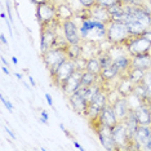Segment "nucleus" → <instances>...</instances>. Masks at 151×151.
I'll return each mask as SVG.
<instances>
[{
  "label": "nucleus",
  "mask_w": 151,
  "mask_h": 151,
  "mask_svg": "<svg viewBox=\"0 0 151 151\" xmlns=\"http://www.w3.org/2000/svg\"><path fill=\"white\" fill-rule=\"evenodd\" d=\"M79 30H80L83 42L97 43L106 40V31H107L106 23L97 21L92 17H87V18L81 19V25L79 27Z\"/></svg>",
  "instance_id": "nucleus-1"
},
{
  "label": "nucleus",
  "mask_w": 151,
  "mask_h": 151,
  "mask_svg": "<svg viewBox=\"0 0 151 151\" xmlns=\"http://www.w3.org/2000/svg\"><path fill=\"white\" fill-rule=\"evenodd\" d=\"M62 26L60 19L40 26V53H45L52 48H58V27Z\"/></svg>",
  "instance_id": "nucleus-2"
},
{
  "label": "nucleus",
  "mask_w": 151,
  "mask_h": 151,
  "mask_svg": "<svg viewBox=\"0 0 151 151\" xmlns=\"http://www.w3.org/2000/svg\"><path fill=\"white\" fill-rule=\"evenodd\" d=\"M106 26H107L106 40H107L112 47H124L125 42L132 36L128 30V26H127L125 23L110 21Z\"/></svg>",
  "instance_id": "nucleus-3"
},
{
  "label": "nucleus",
  "mask_w": 151,
  "mask_h": 151,
  "mask_svg": "<svg viewBox=\"0 0 151 151\" xmlns=\"http://www.w3.org/2000/svg\"><path fill=\"white\" fill-rule=\"evenodd\" d=\"M42 60L44 66L49 73V76L53 78L54 74L57 73L58 67L62 65L63 61L67 60V56L62 48H52L48 52L42 54Z\"/></svg>",
  "instance_id": "nucleus-4"
},
{
  "label": "nucleus",
  "mask_w": 151,
  "mask_h": 151,
  "mask_svg": "<svg viewBox=\"0 0 151 151\" xmlns=\"http://www.w3.org/2000/svg\"><path fill=\"white\" fill-rule=\"evenodd\" d=\"M89 124H91V127L93 128L96 134L98 136L101 145L104 146L106 150H109V151H119L118 146H116V143H115L114 137H112V129L111 128H109V127L101 124V123L98 122V119L93 120V122H89Z\"/></svg>",
  "instance_id": "nucleus-5"
},
{
  "label": "nucleus",
  "mask_w": 151,
  "mask_h": 151,
  "mask_svg": "<svg viewBox=\"0 0 151 151\" xmlns=\"http://www.w3.org/2000/svg\"><path fill=\"white\" fill-rule=\"evenodd\" d=\"M36 18L39 22V26L57 21V5L54 4L53 0L36 5Z\"/></svg>",
  "instance_id": "nucleus-6"
},
{
  "label": "nucleus",
  "mask_w": 151,
  "mask_h": 151,
  "mask_svg": "<svg viewBox=\"0 0 151 151\" xmlns=\"http://www.w3.org/2000/svg\"><path fill=\"white\" fill-rule=\"evenodd\" d=\"M150 47H151V42L147 40L143 35L130 36L124 44V48L127 49V52H128V54L132 57L149 53Z\"/></svg>",
  "instance_id": "nucleus-7"
},
{
  "label": "nucleus",
  "mask_w": 151,
  "mask_h": 151,
  "mask_svg": "<svg viewBox=\"0 0 151 151\" xmlns=\"http://www.w3.org/2000/svg\"><path fill=\"white\" fill-rule=\"evenodd\" d=\"M76 68L78 67H76V63H75V61L68 60V58H67L66 61H63L62 65L58 67L57 73L54 74V76L50 78V80H52L53 85L61 89V87L63 85V83L75 73V70H76Z\"/></svg>",
  "instance_id": "nucleus-8"
},
{
  "label": "nucleus",
  "mask_w": 151,
  "mask_h": 151,
  "mask_svg": "<svg viewBox=\"0 0 151 151\" xmlns=\"http://www.w3.org/2000/svg\"><path fill=\"white\" fill-rule=\"evenodd\" d=\"M110 104V98H109V92L104 89V91L99 93L97 97H96L92 102H89V106H88V111H87V118L89 122H93L99 116V112L101 110Z\"/></svg>",
  "instance_id": "nucleus-9"
},
{
  "label": "nucleus",
  "mask_w": 151,
  "mask_h": 151,
  "mask_svg": "<svg viewBox=\"0 0 151 151\" xmlns=\"http://www.w3.org/2000/svg\"><path fill=\"white\" fill-rule=\"evenodd\" d=\"M62 30H63V35L65 40L68 44H80L83 42L80 35V30L76 26L74 19H66L62 22Z\"/></svg>",
  "instance_id": "nucleus-10"
},
{
  "label": "nucleus",
  "mask_w": 151,
  "mask_h": 151,
  "mask_svg": "<svg viewBox=\"0 0 151 151\" xmlns=\"http://www.w3.org/2000/svg\"><path fill=\"white\" fill-rule=\"evenodd\" d=\"M112 137L115 139V143L118 146L119 151L122 150H128L129 142L132 141V138L129 137L128 132H127V128L123 122H119L114 128H112Z\"/></svg>",
  "instance_id": "nucleus-11"
},
{
  "label": "nucleus",
  "mask_w": 151,
  "mask_h": 151,
  "mask_svg": "<svg viewBox=\"0 0 151 151\" xmlns=\"http://www.w3.org/2000/svg\"><path fill=\"white\" fill-rule=\"evenodd\" d=\"M83 71L84 70H79V68H76V70H75V73L71 75V76L63 83L62 87H61V91L63 92V94L66 96L67 98L70 97L71 94H74L75 92H76L78 89L80 88V85H81V75H83Z\"/></svg>",
  "instance_id": "nucleus-12"
},
{
  "label": "nucleus",
  "mask_w": 151,
  "mask_h": 151,
  "mask_svg": "<svg viewBox=\"0 0 151 151\" xmlns=\"http://www.w3.org/2000/svg\"><path fill=\"white\" fill-rule=\"evenodd\" d=\"M68 102H70L71 107L76 114L81 115V116H87V111H88V101L84 98L83 94H80L79 92H75L74 94H71L68 97Z\"/></svg>",
  "instance_id": "nucleus-13"
},
{
  "label": "nucleus",
  "mask_w": 151,
  "mask_h": 151,
  "mask_svg": "<svg viewBox=\"0 0 151 151\" xmlns=\"http://www.w3.org/2000/svg\"><path fill=\"white\" fill-rule=\"evenodd\" d=\"M97 119H98V122L101 123V124L109 127V128H111V129L119 123V119H118V116H116L111 104H109L107 106H105V107L101 110L99 116Z\"/></svg>",
  "instance_id": "nucleus-14"
},
{
  "label": "nucleus",
  "mask_w": 151,
  "mask_h": 151,
  "mask_svg": "<svg viewBox=\"0 0 151 151\" xmlns=\"http://www.w3.org/2000/svg\"><path fill=\"white\" fill-rule=\"evenodd\" d=\"M111 106H112V109H114L116 116H118L119 122H122L123 119H125L127 115L132 111L128 98H127V97H122V96H119L115 101H112Z\"/></svg>",
  "instance_id": "nucleus-15"
},
{
  "label": "nucleus",
  "mask_w": 151,
  "mask_h": 151,
  "mask_svg": "<svg viewBox=\"0 0 151 151\" xmlns=\"http://www.w3.org/2000/svg\"><path fill=\"white\" fill-rule=\"evenodd\" d=\"M87 11H88L89 17H92V18L97 19V21L104 22V23H106V25H107L110 21H112L111 14L109 13V9L106 8V6H102V5L96 4V5L92 6V8L87 9Z\"/></svg>",
  "instance_id": "nucleus-16"
},
{
  "label": "nucleus",
  "mask_w": 151,
  "mask_h": 151,
  "mask_svg": "<svg viewBox=\"0 0 151 151\" xmlns=\"http://www.w3.org/2000/svg\"><path fill=\"white\" fill-rule=\"evenodd\" d=\"M133 138L141 150H145L146 145L151 141V125H139Z\"/></svg>",
  "instance_id": "nucleus-17"
},
{
  "label": "nucleus",
  "mask_w": 151,
  "mask_h": 151,
  "mask_svg": "<svg viewBox=\"0 0 151 151\" xmlns=\"http://www.w3.org/2000/svg\"><path fill=\"white\" fill-rule=\"evenodd\" d=\"M119 79L120 80L118 81V84H116V92H118V94L122 96V97H129V96L133 93L134 83H133L125 74L120 75Z\"/></svg>",
  "instance_id": "nucleus-18"
},
{
  "label": "nucleus",
  "mask_w": 151,
  "mask_h": 151,
  "mask_svg": "<svg viewBox=\"0 0 151 151\" xmlns=\"http://www.w3.org/2000/svg\"><path fill=\"white\" fill-rule=\"evenodd\" d=\"M139 125H151V111L147 104H141L138 107L133 110Z\"/></svg>",
  "instance_id": "nucleus-19"
},
{
  "label": "nucleus",
  "mask_w": 151,
  "mask_h": 151,
  "mask_svg": "<svg viewBox=\"0 0 151 151\" xmlns=\"http://www.w3.org/2000/svg\"><path fill=\"white\" fill-rule=\"evenodd\" d=\"M130 67L139 68V70H142V71L150 70L151 68V57H150V54L146 53V54H139V56H133Z\"/></svg>",
  "instance_id": "nucleus-20"
},
{
  "label": "nucleus",
  "mask_w": 151,
  "mask_h": 151,
  "mask_svg": "<svg viewBox=\"0 0 151 151\" xmlns=\"http://www.w3.org/2000/svg\"><path fill=\"white\" fill-rule=\"evenodd\" d=\"M122 122L124 123V125L127 128V132H128L129 137H130V138H133L134 134H136V132H137V129H138V127H139V123H138V120H137L134 112H133V110L129 112L128 115H127L125 119L122 120Z\"/></svg>",
  "instance_id": "nucleus-21"
},
{
  "label": "nucleus",
  "mask_w": 151,
  "mask_h": 151,
  "mask_svg": "<svg viewBox=\"0 0 151 151\" xmlns=\"http://www.w3.org/2000/svg\"><path fill=\"white\" fill-rule=\"evenodd\" d=\"M114 66L120 71V74H125L127 70L130 67V63H132V56L129 54H120V56L114 57V61H112Z\"/></svg>",
  "instance_id": "nucleus-22"
},
{
  "label": "nucleus",
  "mask_w": 151,
  "mask_h": 151,
  "mask_svg": "<svg viewBox=\"0 0 151 151\" xmlns=\"http://www.w3.org/2000/svg\"><path fill=\"white\" fill-rule=\"evenodd\" d=\"M120 71L114 66V63L110 65L107 67H104L101 70V74H99V78H101V80L104 81V83H109V81L111 80H115L116 78L120 76Z\"/></svg>",
  "instance_id": "nucleus-23"
},
{
  "label": "nucleus",
  "mask_w": 151,
  "mask_h": 151,
  "mask_svg": "<svg viewBox=\"0 0 151 151\" xmlns=\"http://www.w3.org/2000/svg\"><path fill=\"white\" fill-rule=\"evenodd\" d=\"M62 49L65 50L66 56L68 60H73V61H76L81 57V53H83V48H81L80 44H66Z\"/></svg>",
  "instance_id": "nucleus-24"
},
{
  "label": "nucleus",
  "mask_w": 151,
  "mask_h": 151,
  "mask_svg": "<svg viewBox=\"0 0 151 151\" xmlns=\"http://www.w3.org/2000/svg\"><path fill=\"white\" fill-rule=\"evenodd\" d=\"M85 70L89 71V73H93L96 75L101 74L102 66H101V62H99L98 57H91V58H88L87 63H85Z\"/></svg>",
  "instance_id": "nucleus-25"
},
{
  "label": "nucleus",
  "mask_w": 151,
  "mask_h": 151,
  "mask_svg": "<svg viewBox=\"0 0 151 151\" xmlns=\"http://www.w3.org/2000/svg\"><path fill=\"white\" fill-rule=\"evenodd\" d=\"M99 80H101L99 75L89 73V71H87V70L83 71V75H81V85H83V87H89V85L97 83V81H99Z\"/></svg>",
  "instance_id": "nucleus-26"
},
{
  "label": "nucleus",
  "mask_w": 151,
  "mask_h": 151,
  "mask_svg": "<svg viewBox=\"0 0 151 151\" xmlns=\"http://www.w3.org/2000/svg\"><path fill=\"white\" fill-rule=\"evenodd\" d=\"M127 26H128V30H129V32H130V35L132 36H138V35H142L143 32L146 31V27L143 26V25H141L139 22H137L134 21V19H132L130 22L127 23Z\"/></svg>",
  "instance_id": "nucleus-27"
},
{
  "label": "nucleus",
  "mask_w": 151,
  "mask_h": 151,
  "mask_svg": "<svg viewBox=\"0 0 151 151\" xmlns=\"http://www.w3.org/2000/svg\"><path fill=\"white\" fill-rule=\"evenodd\" d=\"M57 18L61 22L66 19H73V11L66 5H57Z\"/></svg>",
  "instance_id": "nucleus-28"
},
{
  "label": "nucleus",
  "mask_w": 151,
  "mask_h": 151,
  "mask_svg": "<svg viewBox=\"0 0 151 151\" xmlns=\"http://www.w3.org/2000/svg\"><path fill=\"white\" fill-rule=\"evenodd\" d=\"M142 83L146 85L147 91H149V96L151 98V68L150 70H147L145 75H143V79H142Z\"/></svg>",
  "instance_id": "nucleus-29"
},
{
  "label": "nucleus",
  "mask_w": 151,
  "mask_h": 151,
  "mask_svg": "<svg viewBox=\"0 0 151 151\" xmlns=\"http://www.w3.org/2000/svg\"><path fill=\"white\" fill-rule=\"evenodd\" d=\"M119 1H122V0H97V4L109 8V6L114 5V4H116V3H119Z\"/></svg>",
  "instance_id": "nucleus-30"
},
{
  "label": "nucleus",
  "mask_w": 151,
  "mask_h": 151,
  "mask_svg": "<svg viewBox=\"0 0 151 151\" xmlns=\"http://www.w3.org/2000/svg\"><path fill=\"white\" fill-rule=\"evenodd\" d=\"M79 3L81 4V6H84L85 9H89L92 8L93 5L97 4V0H78Z\"/></svg>",
  "instance_id": "nucleus-31"
},
{
  "label": "nucleus",
  "mask_w": 151,
  "mask_h": 151,
  "mask_svg": "<svg viewBox=\"0 0 151 151\" xmlns=\"http://www.w3.org/2000/svg\"><path fill=\"white\" fill-rule=\"evenodd\" d=\"M0 99H1V104H3V105H5V106H6V109H8L9 111L12 112V111H13V106H12L11 102H9V101H6V99L4 98V96H3V94L0 96Z\"/></svg>",
  "instance_id": "nucleus-32"
},
{
  "label": "nucleus",
  "mask_w": 151,
  "mask_h": 151,
  "mask_svg": "<svg viewBox=\"0 0 151 151\" xmlns=\"http://www.w3.org/2000/svg\"><path fill=\"white\" fill-rule=\"evenodd\" d=\"M40 122L44 124H48V114L45 110H42V112H40Z\"/></svg>",
  "instance_id": "nucleus-33"
},
{
  "label": "nucleus",
  "mask_w": 151,
  "mask_h": 151,
  "mask_svg": "<svg viewBox=\"0 0 151 151\" xmlns=\"http://www.w3.org/2000/svg\"><path fill=\"white\" fill-rule=\"evenodd\" d=\"M142 35H143V36H145V37H146V39H147V40H150V42H151V27H150V29H147V30H146V31H145V32H143V34H142Z\"/></svg>",
  "instance_id": "nucleus-34"
},
{
  "label": "nucleus",
  "mask_w": 151,
  "mask_h": 151,
  "mask_svg": "<svg viewBox=\"0 0 151 151\" xmlns=\"http://www.w3.org/2000/svg\"><path fill=\"white\" fill-rule=\"evenodd\" d=\"M5 130H6V132H8V134H9V136H11V137H12V138H13V139H16V134H14V133H13V132H12V129H11V128H9V127H8V125H5Z\"/></svg>",
  "instance_id": "nucleus-35"
},
{
  "label": "nucleus",
  "mask_w": 151,
  "mask_h": 151,
  "mask_svg": "<svg viewBox=\"0 0 151 151\" xmlns=\"http://www.w3.org/2000/svg\"><path fill=\"white\" fill-rule=\"evenodd\" d=\"M31 3H34L35 5H39V4H42V3H45V1H49V0H30Z\"/></svg>",
  "instance_id": "nucleus-36"
},
{
  "label": "nucleus",
  "mask_w": 151,
  "mask_h": 151,
  "mask_svg": "<svg viewBox=\"0 0 151 151\" xmlns=\"http://www.w3.org/2000/svg\"><path fill=\"white\" fill-rule=\"evenodd\" d=\"M45 98H47V101H48V105H49V106H53V101H52V97H50V96L49 94H45Z\"/></svg>",
  "instance_id": "nucleus-37"
},
{
  "label": "nucleus",
  "mask_w": 151,
  "mask_h": 151,
  "mask_svg": "<svg viewBox=\"0 0 151 151\" xmlns=\"http://www.w3.org/2000/svg\"><path fill=\"white\" fill-rule=\"evenodd\" d=\"M0 39H1V43L3 44H6L8 42H6V39H5V36H4V34H1V35H0Z\"/></svg>",
  "instance_id": "nucleus-38"
},
{
  "label": "nucleus",
  "mask_w": 151,
  "mask_h": 151,
  "mask_svg": "<svg viewBox=\"0 0 151 151\" xmlns=\"http://www.w3.org/2000/svg\"><path fill=\"white\" fill-rule=\"evenodd\" d=\"M29 79H30V83H31V85H32V87H35V81H34V79H32V76H31V75H30V76H29Z\"/></svg>",
  "instance_id": "nucleus-39"
},
{
  "label": "nucleus",
  "mask_w": 151,
  "mask_h": 151,
  "mask_svg": "<svg viewBox=\"0 0 151 151\" xmlns=\"http://www.w3.org/2000/svg\"><path fill=\"white\" fill-rule=\"evenodd\" d=\"M145 150H149V151H151V141H150V142H149V143H147V145H146Z\"/></svg>",
  "instance_id": "nucleus-40"
},
{
  "label": "nucleus",
  "mask_w": 151,
  "mask_h": 151,
  "mask_svg": "<svg viewBox=\"0 0 151 151\" xmlns=\"http://www.w3.org/2000/svg\"><path fill=\"white\" fill-rule=\"evenodd\" d=\"M74 145H75V147H76V149H79V150H83V147H81L80 145H79L78 142H74Z\"/></svg>",
  "instance_id": "nucleus-41"
},
{
  "label": "nucleus",
  "mask_w": 151,
  "mask_h": 151,
  "mask_svg": "<svg viewBox=\"0 0 151 151\" xmlns=\"http://www.w3.org/2000/svg\"><path fill=\"white\" fill-rule=\"evenodd\" d=\"M3 71H4V73H5L6 75H11V73H9V70H8V68H6L5 66H4V67H3Z\"/></svg>",
  "instance_id": "nucleus-42"
},
{
  "label": "nucleus",
  "mask_w": 151,
  "mask_h": 151,
  "mask_svg": "<svg viewBox=\"0 0 151 151\" xmlns=\"http://www.w3.org/2000/svg\"><path fill=\"white\" fill-rule=\"evenodd\" d=\"M12 62L14 63V65H17V62H18V61H17V58H16V57H12Z\"/></svg>",
  "instance_id": "nucleus-43"
},
{
  "label": "nucleus",
  "mask_w": 151,
  "mask_h": 151,
  "mask_svg": "<svg viewBox=\"0 0 151 151\" xmlns=\"http://www.w3.org/2000/svg\"><path fill=\"white\" fill-rule=\"evenodd\" d=\"M1 62H3V63H4V65H5V66H6V65H8V62H6V60H5V58H4V57H1Z\"/></svg>",
  "instance_id": "nucleus-44"
},
{
  "label": "nucleus",
  "mask_w": 151,
  "mask_h": 151,
  "mask_svg": "<svg viewBox=\"0 0 151 151\" xmlns=\"http://www.w3.org/2000/svg\"><path fill=\"white\" fill-rule=\"evenodd\" d=\"M16 76H17V78H18V79H19V80H22V75H19L18 73H17V74H16Z\"/></svg>",
  "instance_id": "nucleus-45"
},
{
  "label": "nucleus",
  "mask_w": 151,
  "mask_h": 151,
  "mask_svg": "<svg viewBox=\"0 0 151 151\" xmlns=\"http://www.w3.org/2000/svg\"><path fill=\"white\" fill-rule=\"evenodd\" d=\"M147 105L150 106V111H151V101H150V102H149V104H147Z\"/></svg>",
  "instance_id": "nucleus-46"
},
{
  "label": "nucleus",
  "mask_w": 151,
  "mask_h": 151,
  "mask_svg": "<svg viewBox=\"0 0 151 151\" xmlns=\"http://www.w3.org/2000/svg\"><path fill=\"white\" fill-rule=\"evenodd\" d=\"M149 54H150V57H151V47H150V49H149Z\"/></svg>",
  "instance_id": "nucleus-47"
},
{
  "label": "nucleus",
  "mask_w": 151,
  "mask_h": 151,
  "mask_svg": "<svg viewBox=\"0 0 151 151\" xmlns=\"http://www.w3.org/2000/svg\"><path fill=\"white\" fill-rule=\"evenodd\" d=\"M149 3H150V5H151V0H149Z\"/></svg>",
  "instance_id": "nucleus-48"
}]
</instances>
